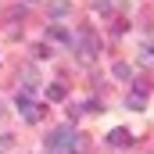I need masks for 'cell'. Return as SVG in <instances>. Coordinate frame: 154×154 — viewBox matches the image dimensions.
<instances>
[{
	"label": "cell",
	"instance_id": "obj_1",
	"mask_svg": "<svg viewBox=\"0 0 154 154\" xmlns=\"http://www.w3.org/2000/svg\"><path fill=\"white\" fill-rule=\"evenodd\" d=\"M47 147H50V154H75L79 147H82V140L75 136L72 125H61V129H54V133L47 136Z\"/></svg>",
	"mask_w": 154,
	"mask_h": 154
},
{
	"label": "cell",
	"instance_id": "obj_2",
	"mask_svg": "<svg viewBox=\"0 0 154 154\" xmlns=\"http://www.w3.org/2000/svg\"><path fill=\"white\" fill-rule=\"evenodd\" d=\"M72 47L79 50V57L90 65V61L97 57V50H100V39H97V32H93V29H79L75 36H72Z\"/></svg>",
	"mask_w": 154,
	"mask_h": 154
},
{
	"label": "cell",
	"instance_id": "obj_3",
	"mask_svg": "<svg viewBox=\"0 0 154 154\" xmlns=\"http://www.w3.org/2000/svg\"><path fill=\"white\" fill-rule=\"evenodd\" d=\"M133 140H136V136H133L129 129H111V133H108V143H115V147H129Z\"/></svg>",
	"mask_w": 154,
	"mask_h": 154
},
{
	"label": "cell",
	"instance_id": "obj_4",
	"mask_svg": "<svg viewBox=\"0 0 154 154\" xmlns=\"http://www.w3.org/2000/svg\"><path fill=\"white\" fill-rule=\"evenodd\" d=\"M47 36L57 39V43H72V36H68V29H65V25H50V29H47Z\"/></svg>",
	"mask_w": 154,
	"mask_h": 154
},
{
	"label": "cell",
	"instance_id": "obj_5",
	"mask_svg": "<svg viewBox=\"0 0 154 154\" xmlns=\"http://www.w3.org/2000/svg\"><path fill=\"white\" fill-rule=\"evenodd\" d=\"M65 97H68L65 82H54V86H47V100H65Z\"/></svg>",
	"mask_w": 154,
	"mask_h": 154
},
{
	"label": "cell",
	"instance_id": "obj_6",
	"mask_svg": "<svg viewBox=\"0 0 154 154\" xmlns=\"http://www.w3.org/2000/svg\"><path fill=\"white\" fill-rule=\"evenodd\" d=\"M47 11H50V18H65V14H68V0H54Z\"/></svg>",
	"mask_w": 154,
	"mask_h": 154
},
{
	"label": "cell",
	"instance_id": "obj_7",
	"mask_svg": "<svg viewBox=\"0 0 154 154\" xmlns=\"http://www.w3.org/2000/svg\"><path fill=\"white\" fill-rule=\"evenodd\" d=\"M14 108H18L22 115H29V111H32V100H29V93H18V97H14Z\"/></svg>",
	"mask_w": 154,
	"mask_h": 154
},
{
	"label": "cell",
	"instance_id": "obj_8",
	"mask_svg": "<svg viewBox=\"0 0 154 154\" xmlns=\"http://www.w3.org/2000/svg\"><path fill=\"white\" fill-rule=\"evenodd\" d=\"M111 72H115L118 79H129V75H133V68H129L125 61H115V65H111Z\"/></svg>",
	"mask_w": 154,
	"mask_h": 154
},
{
	"label": "cell",
	"instance_id": "obj_9",
	"mask_svg": "<svg viewBox=\"0 0 154 154\" xmlns=\"http://www.w3.org/2000/svg\"><path fill=\"white\" fill-rule=\"evenodd\" d=\"M36 68H32V65H25V90H36Z\"/></svg>",
	"mask_w": 154,
	"mask_h": 154
},
{
	"label": "cell",
	"instance_id": "obj_10",
	"mask_svg": "<svg viewBox=\"0 0 154 154\" xmlns=\"http://www.w3.org/2000/svg\"><path fill=\"white\" fill-rule=\"evenodd\" d=\"M133 86H136V97H147V93H151V86H147V79H136Z\"/></svg>",
	"mask_w": 154,
	"mask_h": 154
},
{
	"label": "cell",
	"instance_id": "obj_11",
	"mask_svg": "<svg viewBox=\"0 0 154 154\" xmlns=\"http://www.w3.org/2000/svg\"><path fill=\"white\" fill-rule=\"evenodd\" d=\"M129 108L133 111H143V97H129Z\"/></svg>",
	"mask_w": 154,
	"mask_h": 154
},
{
	"label": "cell",
	"instance_id": "obj_12",
	"mask_svg": "<svg viewBox=\"0 0 154 154\" xmlns=\"http://www.w3.org/2000/svg\"><path fill=\"white\" fill-rule=\"evenodd\" d=\"M108 4H111V0H93V7H97V11H108Z\"/></svg>",
	"mask_w": 154,
	"mask_h": 154
},
{
	"label": "cell",
	"instance_id": "obj_13",
	"mask_svg": "<svg viewBox=\"0 0 154 154\" xmlns=\"http://www.w3.org/2000/svg\"><path fill=\"white\" fill-rule=\"evenodd\" d=\"M4 115H7V111H4V104H0V118H4Z\"/></svg>",
	"mask_w": 154,
	"mask_h": 154
}]
</instances>
